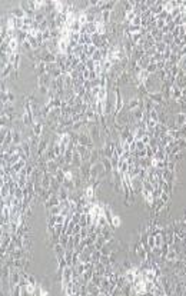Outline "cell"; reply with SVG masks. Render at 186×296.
I'll use <instances>...</instances> for the list:
<instances>
[{
    "mask_svg": "<svg viewBox=\"0 0 186 296\" xmlns=\"http://www.w3.org/2000/svg\"><path fill=\"white\" fill-rule=\"evenodd\" d=\"M170 94H172V99L180 100L182 99V87H179L178 84H172L170 86Z\"/></svg>",
    "mask_w": 186,
    "mask_h": 296,
    "instance_id": "cell-1",
    "label": "cell"
},
{
    "mask_svg": "<svg viewBox=\"0 0 186 296\" xmlns=\"http://www.w3.org/2000/svg\"><path fill=\"white\" fill-rule=\"evenodd\" d=\"M12 16L14 17V19H17V20H23L26 17V12L22 9V7H14V9L12 10Z\"/></svg>",
    "mask_w": 186,
    "mask_h": 296,
    "instance_id": "cell-2",
    "label": "cell"
},
{
    "mask_svg": "<svg viewBox=\"0 0 186 296\" xmlns=\"http://www.w3.org/2000/svg\"><path fill=\"white\" fill-rule=\"evenodd\" d=\"M149 99L155 103H162L163 102V96H162V92H150L149 93Z\"/></svg>",
    "mask_w": 186,
    "mask_h": 296,
    "instance_id": "cell-3",
    "label": "cell"
},
{
    "mask_svg": "<svg viewBox=\"0 0 186 296\" xmlns=\"http://www.w3.org/2000/svg\"><path fill=\"white\" fill-rule=\"evenodd\" d=\"M10 282H12V285H14V286H17L20 283V273L17 272L16 269H13L12 270V273H10Z\"/></svg>",
    "mask_w": 186,
    "mask_h": 296,
    "instance_id": "cell-4",
    "label": "cell"
},
{
    "mask_svg": "<svg viewBox=\"0 0 186 296\" xmlns=\"http://www.w3.org/2000/svg\"><path fill=\"white\" fill-rule=\"evenodd\" d=\"M139 103H140V99L133 97V99L128 103V110H129V112H133L135 109H138V107H139Z\"/></svg>",
    "mask_w": 186,
    "mask_h": 296,
    "instance_id": "cell-5",
    "label": "cell"
},
{
    "mask_svg": "<svg viewBox=\"0 0 186 296\" xmlns=\"http://www.w3.org/2000/svg\"><path fill=\"white\" fill-rule=\"evenodd\" d=\"M176 125L179 126V127H182V126L186 125V113L180 112L179 115L176 116Z\"/></svg>",
    "mask_w": 186,
    "mask_h": 296,
    "instance_id": "cell-6",
    "label": "cell"
},
{
    "mask_svg": "<svg viewBox=\"0 0 186 296\" xmlns=\"http://www.w3.org/2000/svg\"><path fill=\"white\" fill-rule=\"evenodd\" d=\"M42 129H43V125L42 123H36V125H32V132L35 136H42Z\"/></svg>",
    "mask_w": 186,
    "mask_h": 296,
    "instance_id": "cell-7",
    "label": "cell"
},
{
    "mask_svg": "<svg viewBox=\"0 0 186 296\" xmlns=\"http://www.w3.org/2000/svg\"><path fill=\"white\" fill-rule=\"evenodd\" d=\"M13 145H16V146L22 145V133H20L19 130H14V132H13Z\"/></svg>",
    "mask_w": 186,
    "mask_h": 296,
    "instance_id": "cell-8",
    "label": "cell"
},
{
    "mask_svg": "<svg viewBox=\"0 0 186 296\" xmlns=\"http://www.w3.org/2000/svg\"><path fill=\"white\" fill-rule=\"evenodd\" d=\"M155 49H156V53H161V55H162V53H163V51L167 49V45L165 42L156 43V45H155Z\"/></svg>",
    "mask_w": 186,
    "mask_h": 296,
    "instance_id": "cell-9",
    "label": "cell"
},
{
    "mask_svg": "<svg viewBox=\"0 0 186 296\" xmlns=\"http://www.w3.org/2000/svg\"><path fill=\"white\" fill-rule=\"evenodd\" d=\"M109 223L112 225V228H118V226L120 225V219H119V216L112 215L110 216V219H109Z\"/></svg>",
    "mask_w": 186,
    "mask_h": 296,
    "instance_id": "cell-10",
    "label": "cell"
},
{
    "mask_svg": "<svg viewBox=\"0 0 186 296\" xmlns=\"http://www.w3.org/2000/svg\"><path fill=\"white\" fill-rule=\"evenodd\" d=\"M136 16H138V14H136L135 12H128V13H125V20H126V22H129V24H130L132 20L135 19Z\"/></svg>",
    "mask_w": 186,
    "mask_h": 296,
    "instance_id": "cell-11",
    "label": "cell"
},
{
    "mask_svg": "<svg viewBox=\"0 0 186 296\" xmlns=\"http://www.w3.org/2000/svg\"><path fill=\"white\" fill-rule=\"evenodd\" d=\"M146 70H148V73L150 74V73H156L157 72V66H156V63H149V66L146 67Z\"/></svg>",
    "mask_w": 186,
    "mask_h": 296,
    "instance_id": "cell-12",
    "label": "cell"
},
{
    "mask_svg": "<svg viewBox=\"0 0 186 296\" xmlns=\"http://www.w3.org/2000/svg\"><path fill=\"white\" fill-rule=\"evenodd\" d=\"M52 39V29H47L43 32V42H47Z\"/></svg>",
    "mask_w": 186,
    "mask_h": 296,
    "instance_id": "cell-13",
    "label": "cell"
},
{
    "mask_svg": "<svg viewBox=\"0 0 186 296\" xmlns=\"http://www.w3.org/2000/svg\"><path fill=\"white\" fill-rule=\"evenodd\" d=\"M140 140L143 142V143H145V145H146V146H149V145H150V143H152V137H150V135H149V133H146V135H145L143 137L140 139Z\"/></svg>",
    "mask_w": 186,
    "mask_h": 296,
    "instance_id": "cell-14",
    "label": "cell"
},
{
    "mask_svg": "<svg viewBox=\"0 0 186 296\" xmlns=\"http://www.w3.org/2000/svg\"><path fill=\"white\" fill-rule=\"evenodd\" d=\"M123 267H125V272H126V270L132 269V267H133V266H132V265H130V262H128V261H126L125 263H123Z\"/></svg>",
    "mask_w": 186,
    "mask_h": 296,
    "instance_id": "cell-15",
    "label": "cell"
},
{
    "mask_svg": "<svg viewBox=\"0 0 186 296\" xmlns=\"http://www.w3.org/2000/svg\"><path fill=\"white\" fill-rule=\"evenodd\" d=\"M185 252H186V243H185Z\"/></svg>",
    "mask_w": 186,
    "mask_h": 296,
    "instance_id": "cell-16",
    "label": "cell"
}]
</instances>
